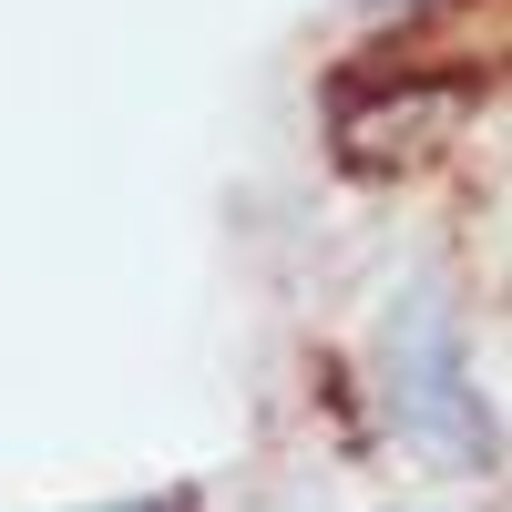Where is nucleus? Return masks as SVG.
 I'll return each mask as SVG.
<instances>
[{"mask_svg":"<svg viewBox=\"0 0 512 512\" xmlns=\"http://www.w3.org/2000/svg\"><path fill=\"white\" fill-rule=\"evenodd\" d=\"M390 410L410 441H431L451 472H492V410L472 390V359H461V328L431 287H410L390 308Z\"/></svg>","mask_w":512,"mask_h":512,"instance_id":"obj_1","label":"nucleus"}]
</instances>
